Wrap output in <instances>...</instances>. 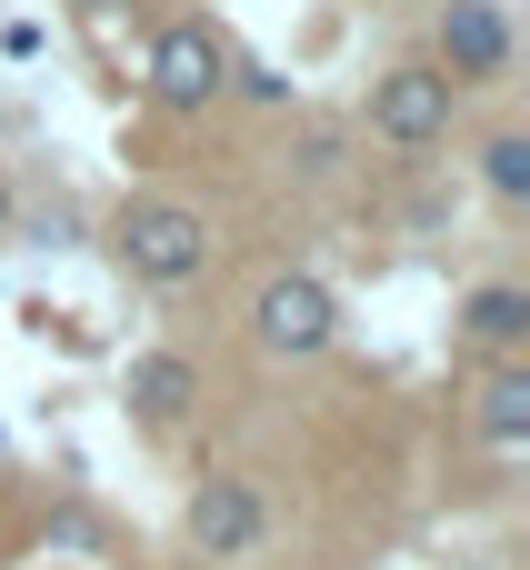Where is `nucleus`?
<instances>
[{"label":"nucleus","mask_w":530,"mask_h":570,"mask_svg":"<svg viewBox=\"0 0 530 570\" xmlns=\"http://www.w3.org/2000/svg\"><path fill=\"white\" fill-rule=\"evenodd\" d=\"M120 261H130L140 281L180 291V281H200V271H210V220H200L190 200H140V210L120 220Z\"/></svg>","instance_id":"f257e3e1"},{"label":"nucleus","mask_w":530,"mask_h":570,"mask_svg":"<svg viewBox=\"0 0 530 570\" xmlns=\"http://www.w3.org/2000/svg\"><path fill=\"white\" fill-rule=\"evenodd\" d=\"M220 90H230V40L210 20H170L150 40V100L160 110H210Z\"/></svg>","instance_id":"f03ea898"},{"label":"nucleus","mask_w":530,"mask_h":570,"mask_svg":"<svg viewBox=\"0 0 530 570\" xmlns=\"http://www.w3.org/2000/svg\"><path fill=\"white\" fill-rule=\"evenodd\" d=\"M441 130H451V80H441L431 60H401V70L371 80V140H391V150H431Z\"/></svg>","instance_id":"7ed1b4c3"},{"label":"nucleus","mask_w":530,"mask_h":570,"mask_svg":"<svg viewBox=\"0 0 530 570\" xmlns=\"http://www.w3.org/2000/svg\"><path fill=\"white\" fill-rule=\"evenodd\" d=\"M251 331H261V351H281V361H321L331 341H341V301L321 291V281H271L261 291V311H251Z\"/></svg>","instance_id":"20e7f679"},{"label":"nucleus","mask_w":530,"mask_h":570,"mask_svg":"<svg viewBox=\"0 0 530 570\" xmlns=\"http://www.w3.org/2000/svg\"><path fill=\"white\" fill-rule=\"evenodd\" d=\"M451 90H481V80H501L511 70V10L501 0H451L441 10V60H431Z\"/></svg>","instance_id":"39448f33"},{"label":"nucleus","mask_w":530,"mask_h":570,"mask_svg":"<svg viewBox=\"0 0 530 570\" xmlns=\"http://www.w3.org/2000/svg\"><path fill=\"white\" fill-rule=\"evenodd\" d=\"M190 541L210 551V561H251L261 541H271V501H261V481H200L190 491Z\"/></svg>","instance_id":"423d86ee"},{"label":"nucleus","mask_w":530,"mask_h":570,"mask_svg":"<svg viewBox=\"0 0 530 570\" xmlns=\"http://www.w3.org/2000/svg\"><path fill=\"white\" fill-rule=\"evenodd\" d=\"M461 331H471L491 361H511V351L530 341V291H521V281H481L471 311H461Z\"/></svg>","instance_id":"0eeeda50"},{"label":"nucleus","mask_w":530,"mask_h":570,"mask_svg":"<svg viewBox=\"0 0 530 570\" xmlns=\"http://www.w3.org/2000/svg\"><path fill=\"white\" fill-rule=\"evenodd\" d=\"M130 401H140V421H180V411L200 401V371H190L180 351H140V361H130Z\"/></svg>","instance_id":"6e6552de"},{"label":"nucleus","mask_w":530,"mask_h":570,"mask_svg":"<svg viewBox=\"0 0 530 570\" xmlns=\"http://www.w3.org/2000/svg\"><path fill=\"white\" fill-rule=\"evenodd\" d=\"M481 431H491L501 451H521V441H530V371H491V391H481Z\"/></svg>","instance_id":"1a4fd4ad"},{"label":"nucleus","mask_w":530,"mask_h":570,"mask_svg":"<svg viewBox=\"0 0 530 570\" xmlns=\"http://www.w3.org/2000/svg\"><path fill=\"white\" fill-rule=\"evenodd\" d=\"M481 180H491V200H530V140L521 130H501V140L481 150Z\"/></svg>","instance_id":"9d476101"},{"label":"nucleus","mask_w":530,"mask_h":570,"mask_svg":"<svg viewBox=\"0 0 530 570\" xmlns=\"http://www.w3.org/2000/svg\"><path fill=\"white\" fill-rule=\"evenodd\" d=\"M301 170H311V180H331V170H341V130H331V120L301 140Z\"/></svg>","instance_id":"9b49d317"},{"label":"nucleus","mask_w":530,"mask_h":570,"mask_svg":"<svg viewBox=\"0 0 530 570\" xmlns=\"http://www.w3.org/2000/svg\"><path fill=\"white\" fill-rule=\"evenodd\" d=\"M230 80H241V90H251V100H291V80H281V70H271V60H251V70H241V60H230Z\"/></svg>","instance_id":"f8f14e48"},{"label":"nucleus","mask_w":530,"mask_h":570,"mask_svg":"<svg viewBox=\"0 0 530 570\" xmlns=\"http://www.w3.org/2000/svg\"><path fill=\"white\" fill-rule=\"evenodd\" d=\"M0 220H10V190H0Z\"/></svg>","instance_id":"ddd939ff"}]
</instances>
